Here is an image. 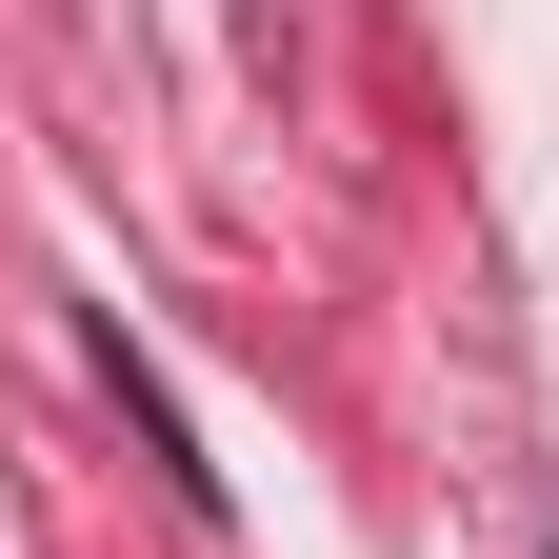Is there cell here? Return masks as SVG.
Here are the masks:
<instances>
[]
</instances>
